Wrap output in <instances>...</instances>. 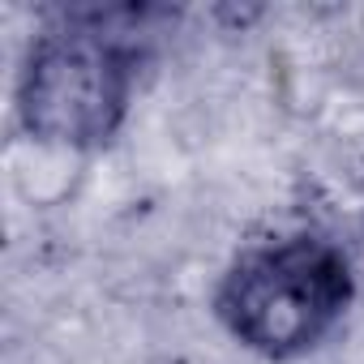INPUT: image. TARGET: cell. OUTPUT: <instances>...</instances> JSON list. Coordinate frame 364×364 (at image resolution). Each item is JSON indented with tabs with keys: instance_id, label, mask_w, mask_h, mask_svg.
Wrapping results in <instances>:
<instances>
[{
	"instance_id": "obj_1",
	"label": "cell",
	"mask_w": 364,
	"mask_h": 364,
	"mask_svg": "<svg viewBox=\"0 0 364 364\" xmlns=\"http://www.w3.org/2000/svg\"><path fill=\"white\" fill-rule=\"evenodd\" d=\"M176 22L159 5L56 9L31 39L18 73L22 129L60 150L107 146L133 103L154 39Z\"/></svg>"
},
{
	"instance_id": "obj_2",
	"label": "cell",
	"mask_w": 364,
	"mask_h": 364,
	"mask_svg": "<svg viewBox=\"0 0 364 364\" xmlns=\"http://www.w3.org/2000/svg\"><path fill=\"white\" fill-rule=\"evenodd\" d=\"M351 257L317 236L296 232L245 249L215 287L219 326L262 360L309 355L351 309Z\"/></svg>"
}]
</instances>
